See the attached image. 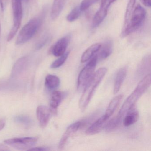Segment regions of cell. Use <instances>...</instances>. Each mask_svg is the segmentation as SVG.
I'll use <instances>...</instances> for the list:
<instances>
[{
	"label": "cell",
	"instance_id": "cell-17",
	"mask_svg": "<svg viewBox=\"0 0 151 151\" xmlns=\"http://www.w3.org/2000/svg\"><path fill=\"white\" fill-rule=\"evenodd\" d=\"M126 114L127 115L123 120V124L125 127L132 125L138 120L139 113L134 109V107L131 109Z\"/></svg>",
	"mask_w": 151,
	"mask_h": 151
},
{
	"label": "cell",
	"instance_id": "cell-8",
	"mask_svg": "<svg viewBox=\"0 0 151 151\" xmlns=\"http://www.w3.org/2000/svg\"><path fill=\"white\" fill-rule=\"evenodd\" d=\"M116 0H101L99 9L96 12L93 19V26L98 27L103 22L107 14L108 9L111 4Z\"/></svg>",
	"mask_w": 151,
	"mask_h": 151
},
{
	"label": "cell",
	"instance_id": "cell-3",
	"mask_svg": "<svg viewBox=\"0 0 151 151\" xmlns=\"http://www.w3.org/2000/svg\"><path fill=\"white\" fill-rule=\"evenodd\" d=\"M146 12L145 9L138 4L133 9L132 14L127 25L123 27L121 37L124 38L140 28L145 19Z\"/></svg>",
	"mask_w": 151,
	"mask_h": 151
},
{
	"label": "cell",
	"instance_id": "cell-31",
	"mask_svg": "<svg viewBox=\"0 0 151 151\" xmlns=\"http://www.w3.org/2000/svg\"><path fill=\"white\" fill-rule=\"evenodd\" d=\"M8 150H9V149L7 147L2 144L0 145V151H8Z\"/></svg>",
	"mask_w": 151,
	"mask_h": 151
},
{
	"label": "cell",
	"instance_id": "cell-2",
	"mask_svg": "<svg viewBox=\"0 0 151 151\" xmlns=\"http://www.w3.org/2000/svg\"><path fill=\"white\" fill-rule=\"evenodd\" d=\"M150 85L151 75L148 74L139 82L135 90L125 100L118 113V115L123 117L131 109L134 107L137 101L150 87Z\"/></svg>",
	"mask_w": 151,
	"mask_h": 151
},
{
	"label": "cell",
	"instance_id": "cell-29",
	"mask_svg": "<svg viewBox=\"0 0 151 151\" xmlns=\"http://www.w3.org/2000/svg\"><path fill=\"white\" fill-rule=\"evenodd\" d=\"M141 3L147 7H150L151 6V0H140Z\"/></svg>",
	"mask_w": 151,
	"mask_h": 151
},
{
	"label": "cell",
	"instance_id": "cell-20",
	"mask_svg": "<svg viewBox=\"0 0 151 151\" xmlns=\"http://www.w3.org/2000/svg\"><path fill=\"white\" fill-rule=\"evenodd\" d=\"M60 79L57 76L48 75L47 76L45 81L46 87L50 90L56 89L60 86Z\"/></svg>",
	"mask_w": 151,
	"mask_h": 151
},
{
	"label": "cell",
	"instance_id": "cell-22",
	"mask_svg": "<svg viewBox=\"0 0 151 151\" xmlns=\"http://www.w3.org/2000/svg\"><path fill=\"white\" fill-rule=\"evenodd\" d=\"M135 3H136V0H129L127 8H126L125 16H124V23L123 27L126 26L129 23L130 18L133 12Z\"/></svg>",
	"mask_w": 151,
	"mask_h": 151
},
{
	"label": "cell",
	"instance_id": "cell-11",
	"mask_svg": "<svg viewBox=\"0 0 151 151\" xmlns=\"http://www.w3.org/2000/svg\"><path fill=\"white\" fill-rule=\"evenodd\" d=\"M81 125V122H77L70 124L67 128L59 142V149L62 150L64 148L69 138L78 130Z\"/></svg>",
	"mask_w": 151,
	"mask_h": 151
},
{
	"label": "cell",
	"instance_id": "cell-13",
	"mask_svg": "<svg viewBox=\"0 0 151 151\" xmlns=\"http://www.w3.org/2000/svg\"><path fill=\"white\" fill-rule=\"evenodd\" d=\"M126 75H127V69L125 67L121 68L118 70L116 74L114 83V94H116L120 91L122 84L126 78Z\"/></svg>",
	"mask_w": 151,
	"mask_h": 151
},
{
	"label": "cell",
	"instance_id": "cell-23",
	"mask_svg": "<svg viewBox=\"0 0 151 151\" xmlns=\"http://www.w3.org/2000/svg\"><path fill=\"white\" fill-rule=\"evenodd\" d=\"M27 61L28 60L26 57H22L19 59L14 66L13 74L16 75L20 73L22 70V69H23V68L25 67L27 63Z\"/></svg>",
	"mask_w": 151,
	"mask_h": 151
},
{
	"label": "cell",
	"instance_id": "cell-24",
	"mask_svg": "<svg viewBox=\"0 0 151 151\" xmlns=\"http://www.w3.org/2000/svg\"><path fill=\"white\" fill-rule=\"evenodd\" d=\"M70 52H66L64 54L60 56L58 59L52 63L50 67L52 69H56L60 68L65 62L69 55Z\"/></svg>",
	"mask_w": 151,
	"mask_h": 151
},
{
	"label": "cell",
	"instance_id": "cell-19",
	"mask_svg": "<svg viewBox=\"0 0 151 151\" xmlns=\"http://www.w3.org/2000/svg\"><path fill=\"white\" fill-rule=\"evenodd\" d=\"M64 97L63 93L60 91H55L53 92L50 100V106L52 112L55 111L62 101Z\"/></svg>",
	"mask_w": 151,
	"mask_h": 151
},
{
	"label": "cell",
	"instance_id": "cell-12",
	"mask_svg": "<svg viewBox=\"0 0 151 151\" xmlns=\"http://www.w3.org/2000/svg\"><path fill=\"white\" fill-rule=\"evenodd\" d=\"M108 119L105 116H102L96 120L91 125L86 131V134L89 136L95 135L100 132L105 127V124Z\"/></svg>",
	"mask_w": 151,
	"mask_h": 151
},
{
	"label": "cell",
	"instance_id": "cell-10",
	"mask_svg": "<svg viewBox=\"0 0 151 151\" xmlns=\"http://www.w3.org/2000/svg\"><path fill=\"white\" fill-rule=\"evenodd\" d=\"M70 40V35H68L59 40L51 49L52 54L56 57H60L64 54L66 52Z\"/></svg>",
	"mask_w": 151,
	"mask_h": 151
},
{
	"label": "cell",
	"instance_id": "cell-30",
	"mask_svg": "<svg viewBox=\"0 0 151 151\" xmlns=\"http://www.w3.org/2000/svg\"><path fill=\"white\" fill-rule=\"evenodd\" d=\"M6 120L4 118L0 119V131L3 129L6 125Z\"/></svg>",
	"mask_w": 151,
	"mask_h": 151
},
{
	"label": "cell",
	"instance_id": "cell-15",
	"mask_svg": "<svg viewBox=\"0 0 151 151\" xmlns=\"http://www.w3.org/2000/svg\"><path fill=\"white\" fill-rule=\"evenodd\" d=\"M101 46L100 44L97 43L93 44L88 47L82 55L81 59V63H83L91 60L94 55L99 51Z\"/></svg>",
	"mask_w": 151,
	"mask_h": 151
},
{
	"label": "cell",
	"instance_id": "cell-25",
	"mask_svg": "<svg viewBox=\"0 0 151 151\" xmlns=\"http://www.w3.org/2000/svg\"><path fill=\"white\" fill-rule=\"evenodd\" d=\"M81 11L80 7L77 6L72 9V11L67 16V19L69 22H73L78 19L81 15Z\"/></svg>",
	"mask_w": 151,
	"mask_h": 151
},
{
	"label": "cell",
	"instance_id": "cell-4",
	"mask_svg": "<svg viewBox=\"0 0 151 151\" xmlns=\"http://www.w3.org/2000/svg\"><path fill=\"white\" fill-rule=\"evenodd\" d=\"M42 24V19L35 17L28 22L22 29L16 40L17 45L24 44L31 39L36 34Z\"/></svg>",
	"mask_w": 151,
	"mask_h": 151
},
{
	"label": "cell",
	"instance_id": "cell-6",
	"mask_svg": "<svg viewBox=\"0 0 151 151\" xmlns=\"http://www.w3.org/2000/svg\"><path fill=\"white\" fill-rule=\"evenodd\" d=\"M98 60L97 55H94L80 71L78 78V90H81L83 89L93 76Z\"/></svg>",
	"mask_w": 151,
	"mask_h": 151
},
{
	"label": "cell",
	"instance_id": "cell-9",
	"mask_svg": "<svg viewBox=\"0 0 151 151\" xmlns=\"http://www.w3.org/2000/svg\"><path fill=\"white\" fill-rule=\"evenodd\" d=\"M52 113L51 109L44 105L39 106L37 108V116L40 127L44 128L47 126Z\"/></svg>",
	"mask_w": 151,
	"mask_h": 151
},
{
	"label": "cell",
	"instance_id": "cell-18",
	"mask_svg": "<svg viewBox=\"0 0 151 151\" xmlns=\"http://www.w3.org/2000/svg\"><path fill=\"white\" fill-rule=\"evenodd\" d=\"M113 44L112 40H108L104 42L103 45H101L100 50V59L101 60L106 59L113 52Z\"/></svg>",
	"mask_w": 151,
	"mask_h": 151
},
{
	"label": "cell",
	"instance_id": "cell-14",
	"mask_svg": "<svg viewBox=\"0 0 151 151\" xmlns=\"http://www.w3.org/2000/svg\"><path fill=\"white\" fill-rule=\"evenodd\" d=\"M123 95L119 94L109 102L108 106L106 111L105 114V117L108 119L112 115L115 111L116 109L118 107L122 99L123 98Z\"/></svg>",
	"mask_w": 151,
	"mask_h": 151
},
{
	"label": "cell",
	"instance_id": "cell-26",
	"mask_svg": "<svg viewBox=\"0 0 151 151\" xmlns=\"http://www.w3.org/2000/svg\"><path fill=\"white\" fill-rule=\"evenodd\" d=\"M99 0H83L79 6L81 11H85L88 9L90 6L98 1Z\"/></svg>",
	"mask_w": 151,
	"mask_h": 151
},
{
	"label": "cell",
	"instance_id": "cell-5",
	"mask_svg": "<svg viewBox=\"0 0 151 151\" xmlns=\"http://www.w3.org/2000/svg\"><path fill=\"white\" fill-rule=\"evenodd\" d=\"M13 13V26L8 36L7 41L14 38L21 26L22 19L23 9L22 0H12Z\"/></svg>",
	"mask_w": 151,
	"mask_h": 151
},
{
	"label": "cell",
	"instance_id": "cell-32",
	"mask_svg": "<svg viewBox=\"0 0 151 151\" xmlns=\"http://www.w3.org/2000/svg\"><path fill=\"white\" fill-rule=\"evenodd\" d=\"M0 34H1V24H0Z\"/></svg>",
	"mask_w": 151,
	"mask_h": 151
},
{
	"label": "cell",
	"instance_id": "cell-16",
	"mask_svg": "<svg viewBox=\"0 0 151 151\" xmlns=\"http://www.w3.org/2000/svg\"><path fill=\"white\" fill-rule=\"evenodd\" d=\"M66 0H54L51 17L53 20L56 19L60 15L66 3Z\"/></svg>",
	"mask_w": 151,
	"mask_h": 151
},
{
	"label": "cell",
	"instance_id": "cell-27",
	"mask_svg": "<svg viewBox=\"0 0 151 151\" xmlns=\"http://www.w3.org/2000/svg\"><path fill=\"white\" fill-rule=\"evenodd\" d=\"M16 121L19 123L22 124L24 125H29L30 124L31 120L29 117L24 116H17L15 118Z\"/></svg>",
	"mask_w": 151,
	"mask_h": 151
},
{
	"label": "cell",
	"instance_id": "cell-28",
	"mask_svg": "<svg viewBox=\"0 0 151 151\" xmlns=\"http://www.w3.org/2000/svg\"><path fill=\"white\" fill-rule=\"evenodd\" d=\"M50 149L48 147H32L30 149H29L28 151H49Z\"/></svg>",
	"mask_w": 151,
	"mask_h": 151
},
{
	"label": "cell",
	"instance_id": "cell-7",
	"mask_svg": "<svg viewBox=\"0 0 151 151\" xmlns=\"http://www.w3.org/2000/svg\"><path fill=\"white\" fill-rule=\"evenodd\" d=\"M38 139L36 137L14 138L6 139L4 142L17 150L28 151L35 145Z\"/></svg>",
	"mask_w": 151,
	"mask_h": 151
},
{
	"label": "cell",
	"instance_id": "cell-21",
	"mask_svg": "<svg viewBox=\"0 0 151 151\" xmlns=\"http://www.w3.org/2000/svg\"><path fill=\"white\" fill-rule=\"evenodd\" d=\"M122 117L117 114L116 116L109 120V122L106 124V127L105 126L106 130L109 132L116 129L119 126L122 121Z\"/></svg>",
	"mask_w": 151,
	"mask_h": 151
},
{
	"label": "cell",
	"instance_id": "cell-1",
	"mask_svg": "<svg viewBox=\"0 0 151 151\" xmlns=\"http://www.w3.org/2000/svg\"><path fill=\"white\" fill-rule=\"evenodd\" d=\"M107 72L106 68H101L94 73L91 78L87 82L79 101V107L84 112L88 106L97 87L99 86Z\"/></svg>",
	"mask_w": 151,
	"mask_h": 151
}]
</instances>
